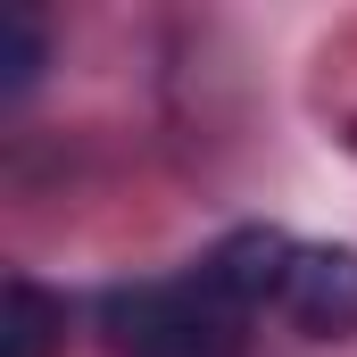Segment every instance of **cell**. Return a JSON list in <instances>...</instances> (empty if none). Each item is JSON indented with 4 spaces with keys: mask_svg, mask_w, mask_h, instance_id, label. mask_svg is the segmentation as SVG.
Here are the masks:
<instances>
[{
    "mask_svg": "<svg viewBox=\"0 0 357 357\" xmlns=\"http://www.w3.org/2000/svg\"><path fill=\"white\" fill-rule=\"evenodd\" d=\"M241 324L250 316L208 274L108 291V341L125 357H241Z\"/></svg>",
    "mask_w": 357,
    "mask_h": 357,
    "instance_id": "1",
    "label": "cell"
},
{
    "mask_svg": "<svg viewBox=\"0 0 357 357\" xmlns=\"http://www.w3.org/2000/svg\"><path fill=\"white\" fill-rule=\"evenodd\" d=\"M307 341H357V250L341 241H299L291 282L274 299Z\"/></svg>",
    "mask_w": 357,
    "mask_h": 357,
    "instance_id": "2",
    "label": "cell"
},
{
    "mask_svg": "<svg viewBox=\"0 0 357 357\" xmlns=\"http://www.w3.org/2000/svg\"><path fill=\"white\" fill-rule=\"evenodd\" d=\"M291 258H299V241L291 233H274V225H241V233H225L208 258H199V274L250 316V307H266V299H282V282H291Z\"/></svg>",
    "mask_w": 357,
    "mask_h": 357,
    "instance_id": "3",
    "label": "cell"
},
{
    "mask_svg": "<svg viewBox=\"0 0 357 357\" xmlns=\"http://www.w3.org/2000/svg\"><path fill=\"white\" fill-rule=\"evenodd\" d=\"M59 349H67V299L8 274V291H0V357H59Z\"/></svg>",
    "mask_w": 357,
    "mask_h": 357,
    "instance_id": "4",
    "label": "cell"
},
{
    "mask_svg": "<svg viewBox=\"0 0 357 357\" xmlns=\"http://www.w3.org/2000/svg\"><path fill=\"white\" fill-rule=\"evenodd\" d=\"M42 75V25L25 8H0V91H25Z\"/></svg>",
    "mask_w": 357,
    "mask_h": 357,
    "instance_id": "5",
    "label": "cell"
}]
</instances>
